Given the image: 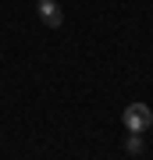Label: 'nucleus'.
<instances>
[{
	"instance_id": "1",
	"label": "nucleus",
	"mask_w": 153,
	"mask_h": 160,
	"mask_svg": "<svg viewBox=\"0 0 153 160\" xmlns=\"http://www.w3.org/2000/svg\"><path fill=\"white\" fill-rule=\"evenodd\" d=\"M121 121H125L128 132H135V135H142L150 125H153V110L146 107V103H128L125 114H121Z\"/></svg>"
},
{
	"instance_id": "3",
	"label": "nucleus",
	"mask_w": 153,
	"mask_h": 160,
	"mask_svg": "<svg viewBox=\"0 0 153 160\" xmlns=\"http://www.w3.org/2000/svg\"><path fill=\"white\" fill-rule=\"evenodd\" d=\"M128 153H142V135H135V132H132V139H128Z\"/></svg>"
},
{
	"instance_id": "2",
	"label": "nucleus",
	"mask_w": 153,
	"mask_h": 160,
	"mask_svg": "<svg viewBox=\"0 0 153 160\" xmlns=\"http://www.w3.org/2000/svg\"><path fill=\"white\" fill-rule=\"evenodd\" d=\"M39 18L46 25H50V29H57V25L64 22V14H61V7L54 4V0H39Z\"/></svg>"
}]
</instances>
